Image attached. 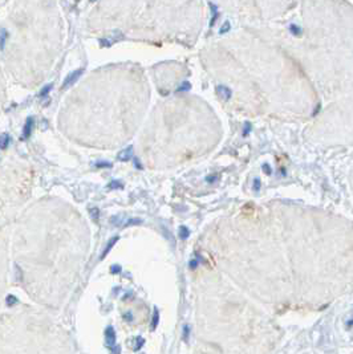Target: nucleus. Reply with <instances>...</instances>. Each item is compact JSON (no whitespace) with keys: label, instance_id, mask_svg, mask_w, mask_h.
<instances>
[{"label":"nucleus","instance_id":"f257e3e1","mask_svg":"<svg viewBox=\"0 0 353 354\" xmlns=\"http://www.w3.org/2000/svg\"><path fill=\"white\" fill-rule=\"evenodd\" d=\"M82 72H84V69H77V70H75V72H72L70 75L66 76V78L64 80V82H63V89H66V88H69V86H72L80 78V76L82 75Z\"/></svg>","mask_w":353,"mask_h":354},{"label":"nucleus","instance_id":"f03ea898","mask_svg":"<svg viewBox=\"0 0 353 354\" xmlns=\"http://www.w3.org/2000/svg\"><path fill=\"white\" fill-rule=\"evenodd\" d=\"M106 342L110 346V349L113 350V353L114 354H118L119 350L118 347H116V334H114V330H113V328H108L106 329Z\"/></svg>","mask_w":353,"mask_h":354},{"label":"nucleus","instance_id":"7ed1b4c3","mask_svg":"<svg viewBox=\"0 0 353 354\" xmlns=\"http://www.w3.org/2000/svg\"><path fill=\"white\" fill-rule=\"evenodd\" d=\"M32 127H33V118L32 117H29V118H27L25 124H24L23 137H21V139H28V138L31 137V134H32Z\"/></svg>","mask_w":353,"mask_h":354},{"label":"nucleus","instance_id":"20e7f679","mask_svg":"<svg viewBox=\"0 0 353 354\" xmlns=\"http://www.w3.org/2000/svg\"><path fill=\"white\" fill-rule=\"evenodd\" d=\"M216 93L219 94L222 98H225V100H228L230 97H231V89L227 88L225 85H218L216 86Z\"/></svg>","mask_w":353,"mask_h":354},{"label":"nucleus","instance_id":"39448f33","mask_svg":"<svg viewBox=\"0 0 353 354\" xmlns=\"http://www.w3.org/2000/svg\"><path fill=\"white\" fill-rule=\"evenodd\" d=\"M131 154H133V147L129 146L118 154V159L119 161H129V159L131 158Z\"/></svg>","mask_w":353,"mask_h":354},{"label":"nucleus","instance_id":"423d86ee","mask_svg":"<svg viewBox=\"0 0 353 354\" xmlns=\"http://www.w3.org/2000/svg\"><path fill=\"white\" fill-rule=\"evenodd\" d=\"M8 145H10V135H8V134H3L1 137H0V149L5 150L8 147Z\"/></svg>","mask_w":353,"mask_h":354},{"label":"nucleus","instance_id":"0eeeda50","mask_svg":"<svg viewBox=\"0 0 353 354\" xmlns=\"http://www.w3.org/2000/svg\"><path fill=\"white\" fill-rule=\"evenodd\" d=\"M210 7H211V13H213V17H211V21H210V27H213L214 24H215V20L218 17V8L213 3H210Z\"/></svg>","mask_w":353,"mask_h":354},{"label":"nucleus","instance_id":"6e6552de","mask_svg":"<svg viewBox=\"0 0 353 354\" xmlns=\"http://www.w3.org/2000/svg\"><path fill=\"white\" fill-rule=\"evenodd\" d=\"M7 37H8V32L5 29H1L0 31V49H4V45H5V41H7Z\"/></svg>","mask_w":353,"mask_h":354},{"label":"nucleus","instance_id":"1a4fd4ad","mask_svg":"<svg viewBox=\"0 0 353 354\" xmlns=\"http://www.w3.org/2000/svg\"><path fill=\"white\" fill-rule=\"evenodd\" d=\"M290 31L293 33L295 36H300V35H302V29H300L299 27H296L295 24H292V25L290 27Z\"/></svg>","mask_w":353,"mask_h":354},{"label":"nucleus","instance_id":"9d476101","mask_svg":"<svg viewBox=\"0 0 353 354\" xmlns=\"http://www.w3.org/2000/svg\"><path fill=\"white\" fill-rule=\"evenodd\" d=\"M51 89H52V85H51V84L47 85V86H44V88H43V90L40 92V97H47Z\"/></svg>","mask_w":353,"mask_h":354},{"label":"nucleus","instance_id":"9b49d317","mask_svg":"<svg viewBox=\"0 0 353 354\" xmlns=\"http://www.w3.org/2000/svg\"><path fill=\"white\" fill-rule=\"evenodd\" d=\"M230 27H231V25H230V21H225L219 32L222 33V35H223V33H226V32H228V31H230Z\"/></svg>","mask_w":353,"mask_h":354},{"label":"nucleus","instance_id":"f8f14e48","mask_svg":"<svg viewBox=\"0 0 353 354\" xmlns=\"http://www.w3.org/2000/svg\"><path fill=\"white\" fill-rule=\"evenodd\" d=\"M179 236L182 239H186L187 236H189V230L186 228V227H181V230H179Z\"/></svg>","mask_w":353,"mask_h":354},{"label":"nucleus","instance_id":"ddd939ff","mask_svg":"<svg viewBox=\"0 0 353 354\" xmlns=\"http://www.w3.org/2000/svg\"><path fill=\"white\" fill-rule=\"evenodd\" d=\"M16 301H17V298L15 297V296H8L7 297V304H8V305H15V304H16Z\"/></svg>","mask_w":353,"mask_h":354},{"label":"nucleus","instance_id":"4468645a","mask_svg":"<svg viewBox=\"0 0 353 354\" xmlns=\"http://www.w3.org/2000/svg\"><path fill=\"white\" fill-rule=\"evenodd\" d=\"M259 189H260V180L254 179V190H255V191H259Z\"/></svg>","mask_w":353,"mask_h":354},{"label":"nucleus","instance_id":"2eb2a0df","mask_svg":"<svg viewBox=\"0 0 353 354\" xmlns=\"http://www.w3.org/2000/svg\"><path fill=\"white\" fill-rule=\"evenodd\" d=\"M250 130H251V125L250 124H246V129H244V133H243L244 137L247 135V133H250Z\"/></svg>","mask_w":353,"mask_h":354},{"label":"nucleus","instance_id":"dca6fc26","mask_svg":"<svg viewBox=\"0 0 353 354\" xmlns=\"http://www.w3.org/2000/svg\"><path fill=\"white\" fill-rule=\"evenodd\" d=\"M109 187H110V189H114V187H121V184H119V183H117V182H113V183L110 184Z\"/></svg>","mask_w":353,"mask_h":354},{"label":"nucleus","instance_id":"f3484780","mask_svg":"<svg viewBox=\"0 0 353 354\" xmlns=\"http://www.w3.org/2000/svg\"><path fill=\"white\" fill-rule=\"evenodd\" d=\"M263 168H264V171L267 172V174H271V168H269L267 165H264V166H263Z\"/></svg>","mask_w":353,"mask_h":354},{"label":"nucleus","instance_id":"a211bd4d","mask_svg":"<svg viewBox=\"0 0 353 354\" xmlns=\"http://www.w3.org/2000/svg\"><path fill=\"white\" fill-rule=\"evenodd\" d=\"M97 166L98 167H104V166H109L108 163H97Z\"/></svg>","mask_w":353,"mask_h":354}]
</instances>
